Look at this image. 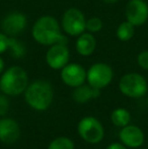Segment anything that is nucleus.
Instances as JSON below:
<instances>
[{
	"mask_svg": "<svg viewBox=\"0 0 148 149\" xmlns=\"http://www.w3.org/2000/svg\"><path fill=\"white\" fill-rule=\"evenodd\" d=\"M32 37L42 46H52L54 44L67 45L68 39L62 33L61 24L53 15H43L36 20L32 28Z\"/></svg>",
	"mask_w": 148,
	"mask_h": 149,
	"instance_id": "1",
	"label": "nucleus"
},
{
	"mask_svg": "<svg viewBox=\"0 0 148 149\" xmlns=\"http://www.w3.org/2000/svg\"><path fill=\"white\" fill-rule=\"evenodd\" d=\"M24 93L26 102L32 109L43 112L52 104L54 90L51 83L46 80H36L28 83Z\"/></svg>",
	"mask_w": 148,
	"mask_h": 149,
	"instance_id": "2",
	"label": "nucleus"
},
{
	"mask_svg": "<svg viewBox=\"0 0 148 149\" xmlns=\"http://www.w3.org/2000/svg\"><path fill=\"white\" fill-rule=\"evenodd\" d=\"M28 85V76L26 71L20 66L9 67L3 71L0 77L1 92L5 95L16 96L22 94Z\"/></svg>",
	"mask_w": 148,
	"mask_h": 149,
	"instance_id": "3",
	"label": "nucleus"
},
{
	"mask_svg": "<svg viewBox=\"0 0 148 149\" xmlns=\"http://www.w3.org/2000/svg\"><path fill=\"white\" fill-rule=\"evenodd\" d=\"M121 93L130 98H140L148 91L147 80L143 75L137 72H131L123 75L119 81Z\"/></svg>",
	"mask_w": 148,
	"mask_h": 149,
	"instance_id": "4",
	"label": "nucleus"
},
{
	"mask_svg": "<svg viewBox=\"0 0 148 149\" xmlns=\"http://www.w3.org/2000/svg\"><path fill=\"white\" fill-rule=\"evenodd\" d=\"M60 24L62 31L70 37H78L86 31V18L84 13L76 7H70L65 10Z\"/></svg>",
	"mask_w": 148,
	"mask_h": 149,
	"instance_id": "5",
	"label": "nucleus"
},
{
	"mask_svg": "<svg viewBox=\"0 0 148 149\" xmlns=\"http://www.w3.org/2000/svg\"><path fill=\"white\" fill-rule=\"evenodd\" d=\"M77 132L82 140L90 144H97L104 139L105 129L95 117L87 116L79 121Z\"/></svg>",
	"mask_w": 148,
	"mask_h": 149,
	"instance_id": "6",
	"label": "nucleus"
},
{
	"mask_svg": "<svg viewBox=\"0 0 148 149\" xmlns=\"http://www.w3.org/2000/svg\"><path fill=\"white\" fill-rule=\"evenodd\" d=\"M114 71L109 64L97 62L92 64L86 71V81L91 87L103 89L112 82Z\"/></svg>",
	"mask_w": 148,
	"mask_h": 149,
	"instance_id": "7",
	"label": "nucleus"
},
{
	"mask_svg": "<svg viewBox=\"0 0 148 149\" xmlns=\"http://www.w3.org/2000/svg\"><path fill=\"white\" fill-rule=\"evenodd\" d=\"M46 63L53 70H61L64 66L69 63L70 51L67 45L64 44H54L49 46L46 52Z\"/></svg>",
	"mask_w": 148,
	"mask_h": 149,
	"instance_id": "8",
	"label": "nucleus"
},
{
	"mask_svg": "<svg viewBox=\"0 0 148 149\" xmlns=\"http://www.w3.org/2000/svg\"><path fill=\"white\" fill-rule=\"evenodd\" d=\"M126 20L136 26H142L148 22V4L144 0H129L125 10Z\"/></svg>",
	"mask_w": 148,
	"mask_h": 149,
	"instance_id": "9",
	"label": "nucleus"
},
{
	"mask_svg": "<svg viewBox=\"0 0 148 149\" xmlns=\"http://www.w3.org/2000/svg\"><path fill=\"white\" fill-rule=\"evenodd\" d=\"M28 18L19 11H12L6 14L1 22V30L8 37H17L26 28Z\"/></svg>",
	"mask_w": 148,
	"mask_h": 149,
	"instance_id": "10",
	"label": "nucleus"
},
{
	"mask_svg": "<svg viewBox=\"0 0 148 149\" xmlns=\"http://www.w3.org/2000/svg\"><path fill=\"white\" fill-rule=\"evenodd\" d=\"M60 76L64 84L75 88L86 81V70L78 63H68L61 69Z\"/></svg>",
	"mask_w": 148,
	"mask_h": 149,
	"instance_id": "11",
	"label": "nucleus"
},
{
	"mask_svg": "<svg viewBox=\"0 0 148 149\" xmlns=\"http://www.w3.org/2000/svg\"><path fill=\"white\" fill-rule=\"evenodd\" d=\"M120 141L126 147L129 148H139L143 145L145 136L143 131L135 125H127L121 129L119 133Z\"/></svg>",
	"mask_w": 148,
	"mask_h": 149,
	"instance_id": "12",
	"label": "nucleus"
},
{
	"mask_svg": "<svg viewBox=\"0 0 148 149\" xmlns=\"http://www.w3.org/2000/svg\"><path fill=\"white\" fill-rule=\"evenodd\" d=\"M20 136V128L15 120L11 118L0 119V141L5 144H13Z\"/></svg>",
	"mask_w": 148,
	"mask_h": 149,
	"instance_id": "13",
	"label": "nucleus"
},
{
	"mask_svg": "<svg viewBox=\"0 0 148 149\" xmlns=\"http://www.w3.org/2000/svg\"><path fill=\"white\" fill-rule=\"evenodd\" d=\"M95 48H97V39L93 33L84 31L77 37L75 42V50L80 56L88 57L92 55L93 52L95 51Z\"/></svg>",
	"mask_w": 148,
	"mask_h": 149,
	"instance_id": "14",
	"label": "nucleus"
},
{
	"mask_svg": "<svg viewBox=\"0 0 148 149\" xmlns=\"http://www.w3.org/2000/svg\"><path fill=\"white\" fill-rule=\"evenodd\" d=\"M111 121L116 127L123 128L130 124L131 114L125 108L115 109L111 114Z\"/></svg>",
	"mask_w": 148,
	"mask_h": 149,
	"instance_id": "15",
	"label": "nucleus"
},
{
	"mask_svg": "<svg viewBox=\"0 0 148 149\" xmlns=\"http://www.w3.org/2000/svg\"><path fill=\"white\" fill-rule=\"evenodd\" d=\"M72 98L77 104H86L88 100H92V87L84 83L75 87L72 92Z\"/></svg>",
	"mask_w": 148,
	"mask_h": 149,
	"instance_id": "16",
	"label": "nucleus"
},
{
	"mask_svg": "<svg viewBox=\"0 0 148 149\" xmlns=\"http://www.w3.org/2000/svg\"><path fill=\"white\" fill-rule=\"evenodd\" d=\"M10 55L14 59H22L26 56V45L16 39V37H9V43H8V50Z\"/></svg>",
	"mask_w": 148,
	"mask_h": 149,
	"instance_id": "17",
	"label": "nucleus"
},
{
	"mask_svg": "<svg viewBox=\"0 0 148 149\" xmlns=\"http://www.w3.org/2000/svg\"><path fill=\"white\" fill-rule=\"evenodd\" d=\"M135 26L128 20L121 22L116 31V36L121 42H128L134 37Z\"/></svg>",
	"mask_w": 148,
	"mask_h": 149,
	"instance_id": "18",
	"label": "nucleus"
},
{
	"mask_svg": "<svg viewBox=\"0 0 148 149\" xmlns=\"http://www.w3.org/2000/svg\"><path fill=\"white\" fill-rule=\"evenodd\" d=\"M48 149H75V146L70 138L58 137L49 144Z\"/></svg>",
	"mask_w": 148,
	"mask_h": 149,
	"instance_id": "19",
	"label": "nucleus"
},
{
	"mask_svg": "<svg viewBox=\"0 0 148 149\" xmlns=\"http://www.w3.org/2000/svg\"><path fill=\"white\" fill-rule=\"evenodd\" d=\"M103 26H104L103 20L99 17H97V16H91L88 19H86V26H85V28H86V31H89V33H99V31H101Z\"/></svg>",
	"mask_w": 148,
	"mask_h": 149,
	"instance_id": "20",
	"label": "nucleus"
},
{
	"mask_svg": "<svg viewBox=\"0 0 148 149\" xmlns=\"http://www.w3.org/2000/svg\"><path fill=\"white\" fill-rule=\"evenodd\" d=\"M137 63L139 67L144 70H148V50H143L137 56Z\"/></svg>",
	"mask_w": 148,
	"mask_h": 149,
	"instance_id": "21",
	"label": "nucleus"
},
{
	"mask_svg": "<svg viewBox=\"0 0 148 149\" xmlns=\"http://www.w3.org/2000/svg\"><path fill=\"white\" fill-rule=\"evenodd\" d=\"M8 43H9V37L4 33H0V55L8 50Z\"/></svg>",
	"mask_w": 148,
	"mask_h": 149,
	"instance_id": "22",
	"label": "nucleus"
},
{
	"mask_svg": "<svg viewBox=\"0 0 148 149\" xmlns=\"http://www.w3.org/2000/svg\"><path fill=\"white\" fill-rule=\"evenodd\" d=\"M9 108V102L5 95L0 94V117L4 116L7 113V110Z\"/></svg>",
	"mask_w": 148,
	"mask_h": 149,
	"instance_id": "23",
	"label": "nucleus"
},
{
	"mask_svg": "<svg viewBox=\"0 0 148 149\" xmlns=\"http://www.w3.org/2000/svg\"><path fill=\"white\" fill-rule=\"evenodd\" d=\"M107 149H127V147L122 142H115V143L110 144Z\"/></svg>",
	"mask_w": 148,
	"mask_h": 149,
	"instance_id": "24",
	"label": "nucleus"
},
{
	"mask_svg": "<svg viewBox=\"0 0 148 149\" xmlns=\"http://www.w3.org/2000/svg\"><path fill=\"white\" fill-rule=\"evenodd\" d=\"M4 66H5V64H4V61L2 59L1 57H0V75L2 74V72L4 71Z\"/></svg>",
	"mask_w": 148,
	"mask_h": 149,
	"instance_id": "25",
	"label": "nucleus"
},
{
	"mask_svg": "<svg viewBox=\"0 0 148 149\" xmlns=\"http://www.w3.org/2000/svg\"><path fill=\"white\" fill-rule=\"evenodd\" d=\"M103 1L107 4H115V3H118L120 0H103Z\"/></svg>",
	"mask_w": 148,
	"mask_h": 149,
	"instance_id": "26",
	"label": "nucleus"
},
{
	"mask_svg": "<svg viewBox=\"0 0 148 149\" xmlns=\"http://www.w3.org/2000/svg\"><path fill=\"white\" fill-rule=\"evenodd\" d=\"M0 28H1V22H0Z\"/></svg>",
	"mask_w": 148,
	"mask_h": 149,
	"instance_id": "27",
	"label": "nucleus"
},
{
	"mask_svg": "<svg viewBox=\"0 0 148 149\" xmlns=\"http://www.w3.org/2000/svg\"><path fill=\"white\" fill-rule=\"evenodd\" d=\"M0 92H1V87H0Z\"/></svg>",
	"mask_w": 148,
	"mask_h": 149,
	"instance_id": "28",
	"label": "nucleus"
}]
</instances>
